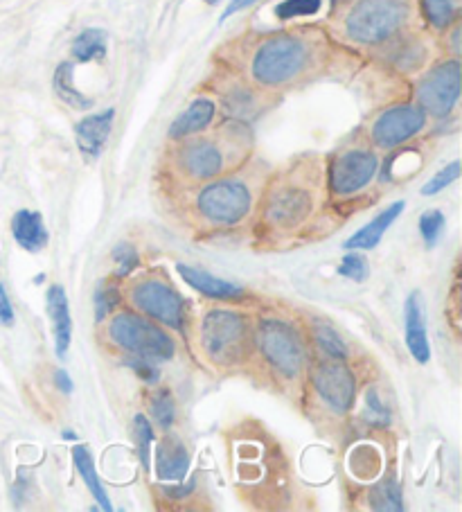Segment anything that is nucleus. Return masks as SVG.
Masks as SVG:
<instances>
[{
  "instance_id": "obj_11",
  "label": "nucleus",
  "mask_w": 462,
  "mask_h": 512,
  "mask_svg": "<svg viewBox=\"0 0 462 512\" xmlns=\"http://www.w3.org/2000/svg\"><path fill=\"white\" fill-rule=\"evenodd\" d=\"M379 170L377 156L368 149H350L332 163L330 183L336 194H354L366 188Z\"/></svg>"
},
{
  "instance_id": "obj_5",
  "label": "nucleus",
  "mask_w": 462,
  "mask_h": 512,
  "mask_svg": "<svg viewBox=\"0 0 462 512\" xmlns=\"http://www.w3.org/2000/svg\"><path fill=\"white\" fill-rule=\"evenodd\" d=\"M257 343L269 364L280 370L282 375L296 377L305 364V350L298 332L289 323L278 319H264L257 328Z\"/></svg>"
},
{
  "instance_id": "obj_29",
  "label": "nucleus",
  "mask_w": 462,
  "mask_h": 512,
  "mask_svg": "<svg viewBox=\"0 0 462 512\" xmlns=\"http://www.w3.org/2000/svg\"><path fill=\"white\" fill-rule=\"evenodd\" d=\"M151 416H154L156 425L161 429H170L176 418V406L170 391H158L151 397Z\"/></svg>"
},
{
  "instance_id": "obj_14",
  "label": "nucleus",
  "mask_w": 462,
  "mask_h": 512,
  "mask_svg": "<svg viewBox=\"0 0 462 512\" xmlns=\"http://www.w3.org/2000/svg\"><path fill=\"white\" fill-rule=\"evenodd\" d=\"M309 213H312V197L305 190L284 188L269 201V219L282 228L300 224Z\"/></svg>"
},
{
  "instance_id": "obj_26",
  "label": "nucleus",
  "mask_w": 462,
  "mask_h": 512,
  "mask_svg": "<svg viewBox=\"0 0 462 512\" xmlns=\"http://www.w3.org/2000/svg\"><path fill=\"white\" fill-rule=\"evenodd\" d=\"M370 506L375 510H393L399 512L404 510V503H402V488H399V483L395 479H386L377 483L375 488L370 492Z\"/></svg>"
},
{
  "instance_id": "obj_28",
  "label": "nucleus",
  "mask_w": 462,
  "mask_h": 512,
  "mask_svg": "<svg viewBox=\"0 0 462 512\" xmlns=\"http://www.w3.org/2000/svg\"><path fill=\"white\" fill-rule=\"evenodd\" d=\"M133 425H136V443H138V456H140V463L145 470L151 467V443H154V427H151V422L138 413L136 418H133Z\"/></svg>"
},
{
  "instance_id": "obj_39",
  "label": "nucleus",
  "mask_w": 462,
  "mask_h": 512,
  "mask_svg": "<svg viewBox=\"0 0 462 512\" xmlns=\"http://www.w3.org/2000/svg\"><path fill=\"white\" fill-rule=\"evenodd\" d=\"M255 3H257V0H230V5L226 7L224 16H221V21L230 19V16H233V14L242 12V10H246V7H251V5H255Z\"/></svg>"
},
{
  "instance_id": "obj_36",
  "label": "nucleus",
  "mask_w": 462,
  "mask_h": 512,
  "mask_svg": "<svg viewBox=\"0 0 462 512\" xmlns=\"http://www.w3.org/2000/svg\"><path fill=\"white\" fill-rule=\"evenodd\" d=\"M366 404H368L366 420L370 422V425H375V427L390 425V411L386 409V404L379 400V393L375 391V388H370V391H368Z\"/></svg>"
},
{
  "instance_id": "obj_6",
  "label": "nucleus",
  "mask_w": 462,
  "mask_h": 512,
  "mask_svg": "<svg viewBox=\"0 0 462 512\" xmlns=\"http://www.w3.org/2000/svg\"><path fill=\"white\" fill-rule=\"evenodd\" d=\"M197 206L203 217L217 224H237L251 210V190L242 181H217L203 188Z\"/></svg>"
},
{
  "instance_id": "obj_40",
  "label": "nucleus",
  "mask_w": 462,
  "mask_h": 512,
  "mask_svg": "<svg viewBox=\"0 0 462 512\" xmlns=\"http://www.w3.org/2000/svg\"><path fill=\"white\" fill-rule=\"evenodd\" d=\"M55 384H57V388H59L61 393H73L75 391L73 379L68 377L66 370H57V373H55Z\"/></svg>"
},
{
  "instance_id": "obj_1",
  "label": "nucleus",
  "mask_w": 462,
  "mask_h": 512,
  "mask_svg": "<svg viewBox=\"0 0 462 512\" xmlns=\"http://www.w3.org/2000/svg\"><path fill=\"white\" fill-rule=\"evenodd\" d=\"M411 12V0H357L345 14L343 28L354 43L379 46L404 30Z\"/></svg>"
},
{
  "instance_id": "obj_21",
  "label": "nucleus",
  "mask_w": 462,
  "mask_h": 512,
  "mask_svg": "<svg viewBox=\"0 0 462 512\" xmlns=\"http://www.w3.org/2000/svg\"><path fill=\"white\" fill-rule=\"evenodd\" d=\"M12 235L16 244L30 253L41 251L50 240L48 228L43 224V217L39 213H34V210H19V213L14 215Z\"/></svg>"
},
{
  "instance_id": "obj_41",
  "label": "nucleus",
  "mask_w": 462,
  "mask_h": 512,
  "mask_svg": "<svg viewBox=\"0 0 462 512\" xmlns=\"http://www.w3.org/2000/svg\"><path fill=\"white\" fill-rule=\"evenodd\" d=\"M197 488V483H194V479L192 481H188L183 485V488H176V483H174V488H165V494L167 497H172V499H183V497H188V494Z\"/></svg>"
},
{
  "instance_id": "obj_35",
  "label": "nucleus",
  "mask_w": 462,
  "mask_h": 512,
  "mask_svg": "<svg viewBox=\"0 0 462 512\" xmlns=\"http://www.w3.org/2000/svg\"><path fill=\"white\" fill-rule=\"evenodd\" d=\"M458 176H460V163L453 161V163L444 167V170H440L438 174L431 176V181L422 188V194H424V197H433V194H438L444 188H449V185L456 181Z\"/></svg>"
},
{
  "instance_id": "obj_30",
  "label": "nucleus",
  "mask_w": 462,
  "mask_h": 512,
  "mask_svg": "<svg viewBox=\"0 0 462 512\" xmlns=\"http://www.w3.org/2000/svg\"><path fill=\"white\" fill-rule=\"evenodd\" d=\"M95 321L97 323H102L106 316H109L111 312H115L118 310V305H120V291L115 289V287H111V285H106V282H100V287L95 289Z\"/></svg>"
},
{
  "instance_id": "obj_8",
  "label": "nucleus",
  "mask_w": 462,
  "mask_h": 512,
  "mask_svg": "<svg viewBox=\"0 0 462 512\" xmlns=\"http://www.w3.org/2000/svg\"><path fill=\"white\" fill-rule=\"evenodd\" d=\"M426 127V113L415 104H397L386 109L372 125V140L384 149L404 145Z\"/></svg>"
},
{
  "instance_id": "obj_2",
  "label": "nucleus",
  "mask_w": 462,
  "mask_h": 512,
  "mask_svg": "<svg viewBox=\"0 0 462 512\" xmlns=\"http://www.w3.org/2000/svg\"><path fill=\"white\" fill-rule=\"evenodd\" d=\"M309 57V43L298 34H275L253 52L251 75L260 86H284L307 68Z\"/></svg>"
},
{
  "instance_id": "obj_38",
  "label": "nucleus",
  "mask_w": 462,
  "mask_h": 512,
  "mask_svg": "<svg viewBox=\"0 0 462 512\" xmlns=\"http://www.w3.org/2000/svg\"><path fill=\"white\" fill-rule=\"evenodd\" d=\"M12 323H14L12 300H10V296H7L5 287L0 285V325H7V328H10Z\"/></svg>"
},
{
  "instance_id": "obj_10",
  "label": "nucleus",
  "mask_w": 462,
  "mask_h": 512,
  "mask_svg": "<svg viewBox=\"0 0 462 512\" xmlns=\"http://www.w3.org/2000/svg\"><path fill=\"white\" fill-rule=\"evenodd\" d=\"M312 382L318 395L334 411H350V406L354 404V393H357V379H354L352 370L345 368L339 359L318 364L312 373Z\"/></svg>"
},
{
  "instance_id": "obj_3",
  "label": "nucleus",
  "mask_w": 462,
  "mask_h": 512,
  "mask_svg": "<svg viewBox=\"0 0 462 512\" xmlns=\"http://www.w3.org/2000/svg\"><path fill=\"white\" fill-rule=\"evenodd\" d=\"M109 337L115 346L131 355L147 357L151 361H167L174 357V341L170 334L133 312H120L109 325Z\"/></svg>"
},
{
  "instance_id": "obj_20",
  "label": "nucleus",
  "mask_w": 462,
  "mask_h": 512,
  "mask_svg": "<svg viewBox=\"0 0 462 512\" xmlns=\"http://www.w3.org/2000/svg\"><path fill=\"white\" fill-rule=\"evenodd\" d=\"M402 210H404V201L393 203V206L384 210V213H379L375 219H372L370 224L363 226L361 231L354 233L350 240L343 244V249H348V251L375 249V246L381 242V237H384V233L397 222V217L402 215Z\"/></svg>"
},
{
  "instance_id": "obj_16",
  "label": "nucleus",
  "mask_w": 462,
  "mask_h": 512,
  "mask_svg": "<svg viewBox=\"0 0 462 512\" xmlns=\"http://www.w3.org/2000/svg\"><path fill=\"white\" fill-rule=\"evenodd\" d=\"M190 470V456L181 440L167 436L156 447V472L161 481L181 483Z\"/></svg>"
},
{
  "instance_id": "obj_34",
  "label": "nucleus",
  "mask_w": 462,
  "mask_h": 512,
  "mask_svg": "<svg viewBox=\"0 0 462 512\" xmlns=\"http://www.w3.org/2000/svg\"><path fill=\"white\" fill-rule=\"evenodd\" d=\"M339 273L343 278L348 280H354V282H363L368 276H370V267H368V260L363 258L361 253H354V251H348V255L341 260V267H339Z\"/></svg>"
},
{
  "instance_id": "obj_15",
  "label": "nucleus",
  "mask_w": 462,
  "mask_h": 512,
  "mask_svg": "<svg viewBox=\"0 0 462 512\" xmlns=\"http://www.w3.org/2000/svg\"><path fill=\"white\" fill-rule=\"evenodd\" d=\"M46 310L52 321V334H55V350L59 359H66L70 339H73V321H70L68 296L61 285H52L48 289Z\"/></svg>"
},
{
  "instance_id": "obj_9",
  "label": "nucleus",
  "mask_w": 462,
  "mask_h": 512,
  "mask_svg": "<svg viewBox=\"0 0 462 512\" xmlns=\"http://www.w3.org/2000/svg\"><path fill=\"white\" fill-rule=\"evenodd\" d=\"M133 305L145 312L149 319L167 325V328L183 330V298L161 280L142 282L133 289Z\"/></svg>"
},
{
  "instance_id": "obj_12",
  "label": "nucleus",
  "mask_w": 462,
  "mask_h": 512,
  "mask_svg": "<svg viewBox=\"0 0 462 512\" xmlns=\"http://www.w3.org/2000/svg\"><path fill=\"white\" fill-rule=\"evenodd\" d=\"M179 165L183 172L192 176V179H212V176L221 174L226 165L224 149H221L215 140L210 138H197L185 143L179 152Z\"/></svg>"
},
{
  "instance_id": "obj_27",
  "label": "nucleus",
  "mask_w": 462,
  "mask_h": 512,
  "mask_svg": "<svg viewBox=\"0 0 462 512\" xmlns=\"http://www.w3.org/2000/svg\"><path fill=\"white\" fill-rule=\"evenodd\" d=\"M323 0H282V3L275 7V14H278L280 21H291V19H305V16H314L321 12Z\"/></svg>"
},
{
  "instance_id": "obj_31",
  "label": "nucleus",
  "mask_w": 462,
  "mask_h": 512,
  "mask_svg": "<svg viewBox=\"0 0 462 512\" xmlns=\"http://www.w3.org/2000/svg\"><path fill=\"white\" fill-rule=\"evenodd\" d=\"M113 260H115V278H127L133 271L140 267V255L133 249L131 244L122 242L113 249Z\"/></svg>"
},
{
  "instance_id": "obj_4",
  "label": "nucleus",
  "mask_w": 462,
  "mask_h": 512,
  "mask_svg": "<svg viewBox=\"0 0 462 512\" xmlns=\"http://www.w3.org/2000/svg\"><path fill=\"white\" fill-rule=\"evenodd\" d=\"M201 343L217 364H237L248 350V328L242 314L212 310L201 323Z\"/></svg>"
},
{
  "instance_id": "obj_17",
  "label": "nucleus",
  "mask_w": 462,
  "mask_h": 512,
  "mask_svg": "<svg viewBox=\"0 0 462 512\" xmlns=\"http://www.w3.org/2000/svg\"><path fill=\"white\" fill-rule=\"evenodd\" d=\"M179 271V276L188 282L190 287H194L197 291H201L203 296L208 298H217V300H237L244 296V289L235 285V282H228V280H221L217 276H210L208 271L197 269V267H190V264H179L176 267Z\"/></svg>"
},
{
  "instance_id": "obj_24",
  "label": "nucleus",
  "mask_w": 462,
  "mask_h": 512,
  "mask_svg": "<svg viewBox=\"0 0 462 512\" xmlns=\"http://www.w3.org/2000/svg\"><path fill=\"white\" fill-rule=\"evenodd\" d=\"M73 57L82 64L88 61H100L106 57V32L97 28H88L79 32L73 41Z\"/></svg>"
},
{
  "instance_id": "obj_23",
  "label": "nucleus",
  "mask_w": 462,
  "mask_h": 512,
  "mask_svg": "<svg viewBox=\"0 0 462 512\" xmlns=\"http://www.w3.org/2000/svg\"><path fill=\"white\" fill-rule=\"evenodd\" d=\"M73 461L77 465L79 476H82L84 483H86V488L91 490L95 501L100 503V508L106 510V512H111L113 510L111 499H109V494H106V490L102 488L100 476H97V472H95V463H93V458H91V452H88L84 445H75L73 447Z\"/></svg>"
},
{
  "instance_id": "obj_13",
  "label": "nucleus",
  "mask_w": 462,
  "mask_h": 512,
  "mask_svg": "<svg viewBox=\"0 0 462 512\" xmlns=\"http://www.w3.org/2000/svg\"><path fill=\"white\" fill-rule=\"evenodd\" d=\"M113 120H115V111L104 109L100 113H93V116H86L84 120L77 122L75 140H77V149L82 152V156L95 161V158L102 154L106 140H109V136H111Z\"/></svg>"
},
{
  "instance_id": "obj_37",
  "label": "nucleus",
  "mask_w": 462,
  "mask_h": 512,
  "mask_svg": "<svg viewBox=\"0 0 462 512\" xmlns=\"http://www.w3.org/2000/svg\"><path fill=\"white\" fill-rule=\"evenodd\" d=\"M124 364H127L133 373H136L142 382H147V384H154V382H158V377H161V373H158V368H156V361H151L147 357L131 355V357H127Z\"/></svg>"
},
{
  "instance_id": "obj_33",
  "label": "nucleus",
  "mask_w": 462,
  "mask_h": 512,
  "mask_svg": "<svg viewBox=\"0 0 462 512\" xmlns=\"http://www.w3.org/2000/svg\"><path fill=\"white\" fill-rule=\"evenodd\" d=\"M314 337L318 346H321L332 359L343 361L348 357V348H345V343L341 341L339 334H336L332 328H327V325H318L314 330Z\"/></svg>"
},
{
  "instance_id": "obj_19",
  "label": "nucleus",
  "mask_w": 462,
  "mask_h": 512,
  "mask_svg": "<svg viewBox=\"0 0 462 512\" xmlns=\"http://www.w3.org/2000/svg\"><path fill=\"white\" fill-rule=\"evenodd\" d=\"M404 314H406V346L411 350L415 361L426 364V361L431 359V346H429V337H426V323H424L420 294L408 296Z\"/></svg>"
},
{
  "instance_id": "obj_25",
  "label": "nucleus",
  "mask_w": 462,
  "mask_h": 512,
  "mask_svg": "<svg viewBox=\"0 0 462 512\" xmlns=\"http://www.w3.org/2000/svg\"><path fill=\"white\" fill-rule=\"evenodd\" d=\"M422 14L435 30H447L456 21L458 5L456 0H420Z\"/></svg>"
},
{
  "instance_id": "obj_43",
  "label": "nucleus",
  "mask_w": 462,
  "mask_h": 512,
  "mask_svg": "<svg viewBox=\"0 0 462 512\" xmlns=\"http://www.w3.org/2000/svg\"><path fill=\"white\" fill-rule=\"evenodd\" d=\"M206 3H208V5H217V3H219V0H206Z\"/></svg>"
},
{
  "instance_id": "obj_18",
  "label": "nucleus",
  "mask_w": 462,
  "mask_h": 512,
  "mask_svg": "<svg viewBox=\"0 0 462 512\" xmlns=\"http://www.w3.org/2000/svg\"><path fill=\"white\" fill-rule=\"evenodd\" d=\"M215 111L217 107L210 97H199V100H194L190 107L172 122L170 138L185 140L194 134H201V131H206L212 125V120H215Z\"/></svg>"
},
{
  "instance_id": "obj_7",
  "label": "nucleus",
  "mask_w": 462,
  "mask_h": 512,
  "mask_svg": "<svg viewBox=\"0 0 462 512\" xmlns=\"http://www.w3.org/2000/svg\"><path fill=\"white\" fill-rule=\"evenodd\" d=\"M417 97H420V107L424 113H431L435 118L449 116L460 97L458 59L442 61V64L431 68L420 82V88H417Z\"/></svg>"
},
{
  "instance_id": "obj_32",
  "label": "nucleus",
  "mask_w": 462,
  "mask_h": 512,
  "mask_svg": "<svg viewBox=\"0 0 462 512\" xmlns=\"http://www.w3.org/2000/svg\"><path fill=\"white\" fill-rule=\"evenodd\" d=\"M444 224H447V219L440 213V210H426V213L420 217V233H422V240L424 244L433 249L435 244H438L440 235L444 231Z\"/></svg>"
},
{
  "instance_id": "obj_42",
  "label": "nucleus",
  "mask_w": 462,
  "mask_h": 512,
  "mask_svg": "<svg viewBox=\"0 0 462 512\" xmlns=\"http://www.w3.org/2000/svg\"><path fill=\"white\" fill-rule=\"evenodd\" d=\"M61 436H64L66 440H75V438H77V436L73 434V431H64V434H61Z\"/></svg>"
},
{
  "instance_id": "obj_22",
  "label": "nucleus",
  "mask_w": 462,
  "mask_h": 512,
  "mask_svg": "<svg viewBox=\"0 0 462 512\" xmlns=\"http://www.w3.org/2000/svg\"><path fill=\"white\" fill-rule=\"evenodd\" d=\"M52 86H55V93L61 102L70 109L77 111H86L93 107L91 97H86L79 88L75 86V68L73 64H61L55 73V79H52Z\"/></svg>"
}]
</instances>
